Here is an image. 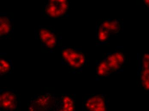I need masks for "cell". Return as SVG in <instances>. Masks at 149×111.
Returning a JSON list of instances; mask_svg holds the SVG:
<instances>
[{"label":"cell","mask_w":149,"mask_h":111,"mask_svg":"<svg viewBox=\"0 0 149 111\" xmlns=\"http://www.w3.org/2000/svg\"><path fill=\"white\" fill-rule=\"evenodd\" d=\"M63 64L75 71H81L87 64V58L81 49L72 47L63 48Z\"/></svg>","instance_id":"obj_1"},{"label":"cell","mask_w":149,"mask_h":111,"mask_svg":"<svg viewBox=\"0 0 149 111\" xmlns=\"http://www.w3.org/2000/svg\"><path fill=\"white\" fill-rule=\"evenodd\" d=\"M57 94L45 93L31 99L28 110L29 111H55Z\"/></svg>","instance_id":"obj_2"},{"label":"cell","mask_w":149,"mask_h":111,"mask_svg":"<svg viewBox=\"0 0 149 111\" xmlns=\"http://www.w3.org/2000/svg\"><path fill=\"white\" fill-rule=\"evenodd\" d=\"M109 98L105 94H92L84 98L83 110L84 111H106L109 110Z\"/></svg>","instance_id":"obj_3"},{"label":"cell","mask_w":149,"mask_h":111,"mask_svg":"<svg viewBox=\"0 0 149 111\" xmlns=\"http://www.w3.org/2000/svg\"><path fill=\"white\" fill-rule=\"evenodd\" d=\"M69 7V0H47L44 7V12L48 17L58 19L67 15Z\"/></svg>","instance_id":"obj_4"},{"label":"cell","mask_w":149,"mask_h":111,"mask_svg":"<svg viewBox=\"0 0 149 111\" xmlns=\"http://www.w3.org/2000/svg\"><path fill=\"white\" fill-rule=\"evenodd\" d=\"M139 77L141 87L149 93V53L141 55L139 58Z\"/></svg>","instance_id":"obj_5"},{"label":"cell","mask_w":149,"mask_h":111,"mask_svg":"<svg viewBox=\"0 0 149 111\" xmlns=\"http://www.w3.org/2000/svg\"><path fill=\"white\" fill-rule=\"evenodd\" d=\"M103 59L109 67L113 74L122 72L125 62V55L123 52L114 51L107 53Z\"/></svg>","instance_id":"obj_6"},{"label":"cell","mask_w":149,"mask_h":111,"mask_svg":"<svg viewBox=\"0 0 149 111\" xmlns=\"http://www.w3.org/2000/svg\"><path fill=\"white\" fill-rule=\"evenodd\" d=\"M19 97L11 90H6L0 96L1 110L14 111L18 109Z\"/></svg>","instance_id":"obj_7"},{"label":"cell","mask_w":149,"mask_h":111,"mask_svg":"<svg viewBox=\"0 0 149 111\" xmlns=\"http://www.w3.org/2000/svg\"><path fill=\"white\" fill-rule=\"evenodd\" d=\"M38 37L42 44L48 49H52L57 44V36L50 28L42 27L38 29Z\"/></svg>","instance_id":"obj_8"},{"label":"cell","mask_w":149,"mask_h":111,"mask_svg":"<svg viewBox=\"0 0 149 111\" xmlns=\"http://www.w3.org/2000/svg\"><path fill=\"white\" fill-rule=\"evenodd\" d=\"M75 98L72 94L57 95L55 111H72L75 110Z\"/></svg>","instance_id":"obj_9"},{"label":"cell","mask_w":149,"mask_h":111,"mask_svg":"<svg viewBox=\"0 0 149 111\" xmlns=\"http://www.w3.org/2000/svg\"><path fill=\"white\" fill-rule=\"evenodd\" d=\"M99 24L111 33H119L123 28V22L118 19H105Z\"/></svg>","instance_id":"obj_10"},{"label":"cell","mask_w":149,"mask_h":111,"mask_svg":"<svg viewBox=\"0 0 149 111\" xmlns=\"http://www.w3.org/2000/svg\"><path fill=\"white\" fill-rule=\"evenodd\" d=\"M13 30L12 20L8 14H2L0 17V36L5 38L10 35Z\"/></svg>","instance_id":"obj_11"},{"label":"cell","mask_w":149,"mask_h":111,"mask_svg":"<svg viewBox=\"0 0 149 111\" xmlns=\"http://www.w3.org/2000/svg\"><path fill=\"white\" fill-rule=\"evenodd\" d=\"M97 66L96 72L97 79L107 78L112 74L111 70L104 59L99 60L97 63Z\"/></svg>","instance_id":"obj_12"},{"label":"cell","mask_w":149,"mask_h":111,"mask_svg":"<svg viewBox=\"0 0 149 111\" xmlns=\"http://www.w3.org/2000/svg\"><path fill=\"white\" fill-rule=\"evenodd\" d=\"M110 33L104 28L100 24H98L96 29V39L99 44H105L109 42Z\"/></svg>","instance_id":"obj_13"},{"label":"cell","mask_w":149,"mask_h":111,"mask_svg":"<svg viewBox=\"0 0 149 111\" xmlns=\"http://www.w3.org/2000/svg\"><path fill=\"white\" fill-rule=\"evenodd\" d=\"M12 68V64L10 60L3 59H0V73L1 75L10 73Z\"/></svg>","instance_id":"obj_14"},{"label":"cell","mask_w":149,"mask_h":111,"mask_svg":"<svg viewBox=\"0 0 149 111\" xmlns=\"http://www.w3.org/2000/svg\"><path fill=\"white\" fill-rule=\"evenodd\" d=\"M143 2L145 8L149 10V0H143Z\"/></svg>","instance_id":"obj_15"}]
</instances>
